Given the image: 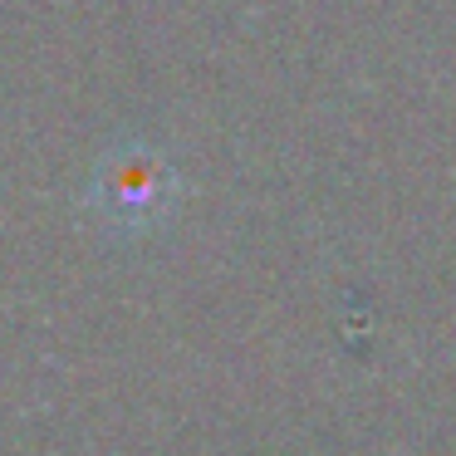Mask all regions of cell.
Here are the masks:
<instances>
[{
  "label": "cell",
  "instance_id": "1",
  "mask_svg": "<svg viewBox=\"0 0 456 456\" xmlns=\"http://www.w3.org/2000/svg\"><path fill=\"white\" fill-rule=\"evenodd\" d=\"M84 201L113 236H142L177 201V172L148 142H123L94 167Z\"/></svg>",
  "mask_w": 456,
  "mask_h": 456
}]
</instances>
